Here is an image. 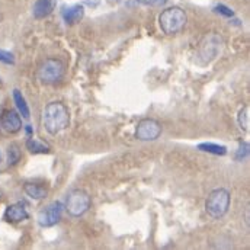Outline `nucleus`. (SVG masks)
Wrapping results in <instances>:
<instances>
[{"label": "nucleus", "instance_id": "obj_1", "mask_svg": "<svg viewBox=\"0 0 250 250\" xmlns=\"http://www.w3.org/2000/svg\"><path fill=\"white\" fill-rule=\"evenodd\" d=\"M70 124V114L67 106L59 102H50L42 112V125L45 131L51 135H57L62 131H64Z\"/></svg>", "mask_w": 250, "mask_h": 250}, {"label": "nucleus", "instance_id": "obj_21", "mask_svg": "<svg viewBox=\"0 0 250 250\" xmlns=\"http://www.w3.org/2000/svg\"><path fill=\"white\" fill-rule=\"evenodd\" d=\"M214 10L218 12V13H221V15H224V16H227V18H231V16L234 15V12H233L230 7H227L226 4H217V6L214 7Z\"/></svg>", "mask_w": 250, "mask_h": 250}, {"label": "nucleus", "instance_id": "obj_22", "mask_svg": "<svg viewBox=\"0 0 250 250\" xmlns=\"http://www.w3.org/2000/svg\"><path fill=\"white\" fill-rule=\"evenodd\" d=\"M0 162H1V153H0Z\"/></svg>", "mask_w": 250, "mask_h": 250}, {"label": "nucleus", "instance_id": "obj_6", "mask_svg": "<svg viewBox=\"0 0 250 250\" xmlns=\"http://www.w3.org/2000/svg\"><path fill=\"white\" fill-rule=\"evenodd\" d=\"M223 47V38L217 34H209L207 35L199 47H198V60H201V64H208L214 59H217L218 53L221 51Z\"/></svg>", "mask_w": 250, "mask_h": 250}, {"label": "nucleus", "instance_id": "obj_5", "mask_svg": "<svg viewBox=\"0 0 250 250\" xmlns=\"http://www.w3.org/2000/svg\"><path fill=\"white\" fill-rule=\"evenodd\" d=\"M90 205H92L90 195L83 189H74L67 195V201H65L64 208L68 212V215L82 217L89 211Z\"/></svg>", "mask_w": 250, "mask_h": 250}, {"label": "nucleus", "instance_id": "obj_8", "mask_svg": "<svg viewBox=\"0 0 250 250\" xmlns=\"http://www.w3.org/2000/svg\"><path fill=\"white\" fill-rule=\"evenodd\" d=\"M162 134V124L153 118L141 120L135 128V137L140 141H154Z\"/></svg>", "mask_w": 250, "mask_h": 250}, {"label": "nucleus", "instance_id": "obj_2", "mask_svg": "<svg viewBox=\"0 0 250 250\" xmlns=\"http://www.w3.org/2000/svg\"><path fill=\"white\" fill-rule=\"evenodd\" d=\"M188 22L187 12L179 7V6H172L165 9L160 15H159V25L160 29L166 34V35H176L179 34Z\"/></svg>", "mask_w": 250, "mask_h": 250}, {"label": "nucleus", "instance_id": "obj_19", "mask_svg": "<svg viewBox=\"0 0 250 250\" xmlns=\"http://www.w3.org/2000/svg\"><path fill=\"white\" fill-rule=\"evenodd\" d=\"M248 154H249V143H248V141L240 143L239 151H237V154H236V159H237V160H243V159L248 157Z\"/></svg>", "mask_w": 250, "mask_h": 250}, {"label": "nucleus", "instance_id": "obj_7", "mask_svg": "<svg viewBox=\"0 0 250 250\" xmlns=\"http://www.w3.org/2000/svg\"><path fill=\"white\" fill-rule=\"evenodd\" d=\"M62 209H64V205L60 201H54V202L48 204L47 207H44L37 215V221H38L40 227L48 229V227H53L57 223H60L62 217Z\"/></svg>", "mask_w": 250, "mask_h": 250}, {"label": "nucleus", "instance_id": "obj_13", "mask_svg": "<svg viewBox=\"0 0 250 250\" xmlns=\"http://www.w3.org/2000/svg\"><path fill=\"white\" fill-rule=\"evenodd\" d=\"M23 192L31 198V199H35V201H41V199H45L47 195H48V190L47 188L40 185V184H25L23 185Z\"/></svg>", "mask_w": 250, "mask_h": 250}, {"label": "nucleus", "instance_id": "obj_10", "mask_svg": "<svg viewBox=\"0 0 250 250\" xmlns=\"http://www.w3.org/2000/svg\"><path fill=\"white\" fill-rule=\"evenodd\" d=\"M29 218V212L28 208L23 202H16L12 204L6 208L4 211V220L9 223H21Z\"/></svg>", "mask_w": 250, "mask_h": 250}, {"label": "nucleus", "instance_id": "obj_11", "mask_svg": "<svg viewBox=\"0 0 250 250\" xmlns=\"http://www.w3.org/2000/svg\"><path fill=\"white\" fill-rule=\"evenodd\" d=\"M59 0H37L34 7H32V15L35 19H45L47 16H50L56 6H57Z\"/></svg>", "mask_w": 250, "mask_h": 250}, {"label": "nucleus", "instance_id": "obj_15", "mask_svg": "<svg viewBox=\"0 0 250 250\" xmlns=\"http://www.w3.org/2000/svg\"><path fill=\"white\" fill-rule=\"evenodd\" d=\"M13 101H15V105H16L19 114H21L25 120H28V118L31 117L29 106H28V104H26V101H25V98H23V95H22V92H21L19 89H15V90H13Z\"/></svg>", "mask_w": 250, "mask_h": 250}, {"label": "nucleus", "instance_id": "obj_3", "mask_svg": "<svg viewBox=\"0 0 250 250\" xmlns=\"http://www.w3.org/2000/svg\"><path fill=\"white\" fill-rule=\"evenodd\" d=\"M230 201H231V198H230V192L227 189H224V188L214 189L205 201V211L214 220L223 218L229 212Z\"/></svg>", "mask_w": 250, "mask_h": 250}, {"label": "nucleus", "instance_id": "obj_16", "mask_svg": "<svg viewBox=\"0 0 250 250\" xmlns=\"http://www.w3.org/2000/svg\"><path fill=\"white\" fill-rule=\"evenodd\" d=\"M198 150L205 151V153H211V154H215V156H226L227 154V147L220 146V144H214V143L198 144Z\"/></svg>", "mask_w": 250, "mask_h": 250}, {"label": "nucleus", "instance_id": "obj_12", "mask_svg": "<svg viewBox=\"0 0 250 250\" xmlns=\"http://www.w3.org/2000/svg\"><path fill=\"white\" fill-rule=\"evenodd\" d=\"M62 16L67 25H76V23H79L83 19V16H84V7L82 4L67 6V7L62 9Z\"/></svg>", "mask_w": 250, "mask_h": 250}, {"label": "nucleus", "instance_id": "obj_14", "mask_svg": "<svg viewBox=\"0 0 250 250\" xmlns=\"http://www.w3.org/2000/svg\"><path fill=\"white\" fill-rule=\"evenodd\" d=\"M26 148L32 154H48L51 151L48 144H45L37 138H28L26 140Z\"/></svg>", "mask_w": 250, "mask_h": 250}, {"label": "nucleus", "instance_id": "obj_18", "mask_svg": "<svg viewBox=\"0 0 250 250\" xmlns=\"http://www.w3.org/2000/svg\"><path fill=\"white\" fill-rule=\"evenodd\" d=\"M250 112V108L249 106H245L243 109H240V112H239V117H237V121H239V126L243 129V131H249V115Z\"/></svg>", "mask_w": 250, "mask_h": 250}, {"label": "nucleus", "instance_id": "obj_17", "mask_svg": "<svg viewBox=\"0 0 250 250\" xmlns=\"http://www.w3.org/2000/svg\"><path fill=\"white\" fill-rule=\"evenodd\" d=\"M21 157H22V153H21L19 146L15 144V143L10 144V146L7 147V165H9V166L18 165V162L21 160Z\"/></svg>", "mask_w": 250, "mask_h": 250}, {"label": "nucleus", "instance_id": "obj_4", "mask_svg": "<svg viewBox=\"0 0 250 250\" xmlns=\"http://www.w3.org/2000/svg\"><path fill=\"white\" fill-rule=\"evenodd\" d=\"M65 74V65L59 59H47L38 68V80L42 84H57Z\"/></svg>", "mask_w": 250, "mask_h": 250}, {"label": "nucleus", "instance_id": "obj_20", "mask_svg": "<svg viewBox=\"0 0 250 250\" xmlns=\"http://www.w3.org/2000/svg\"><path fill=\"white\" fill-rule=\"evenodd\" d=\"M0 62H4V64H15V57H13L12 53L4 51V50H0Z\"/></svg>", "mask_w": 250, "mask_h": 250}, {"label": "nucleus", "instance_id": "obj_23", "mask_svg": "<svg viewBox=\"0 0 250 250\" xmlns=\"http://www.w3.org/2000/svg\"><path fill=\"white\" fill-rule=\"evenodd\" d=\"M0 86H1V77H0Z\"/></svg>", "mask_w": 250, "mask_h": 250}, {"label": "nucleus", "instance_id": "obj_9", "mask_svg": "<svg viewBox=\"0 0 250 250\" xmlns=\"http://www.w3.org/2000/svg\"><path fill=\"white\" fill-rule=\"evenodd\" d=\"M0 125H1V129L6 131L7 134H16L22 129L21 115L13 109H6L3 111L0 117Z\"/></svg>", "mask_w": 250, "mask_h": 250}]
</instances>
